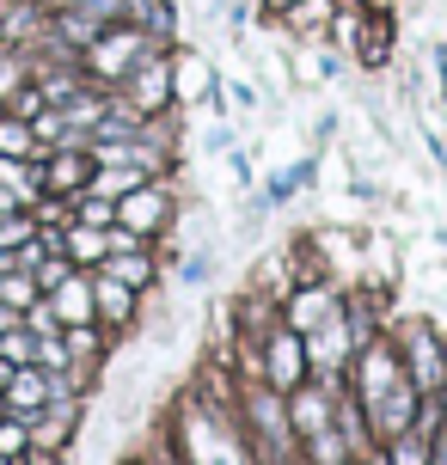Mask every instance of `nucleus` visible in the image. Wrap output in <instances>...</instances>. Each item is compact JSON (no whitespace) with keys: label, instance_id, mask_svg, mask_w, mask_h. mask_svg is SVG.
I'll use <instances>...</instances> for the list:
<instances>
[{"label":"nucleus","instance_id":"1","mask_svg":"<svg viewBox=\"0 0 447 465\" xmlns=\"http://www.w3.org/2000/svg\"><path fill=\"white\" fill-rule=\"evenodd\" d=\"M123 221H129V227H154V221H160V196H129V203H123Z\"/></svg>","mask_w":447,"mask_h":465},{"label":"nucleus","instance_id":"2","mask_svg":"<svg viewBox=\"0 0 447 465\" xmlns=\"http://www.w3.org/2000/svg\"><path fill=\"white\" fill-rule=\"evenodd\" d=\"M404 417H411V398L404 392H392V398H380V429H404Z\"/></svg>","mask_w":447,"mask_h":465},{"label":"nucleus","instance_id":"3","mask_svg":"<svg viewBox=\"0 0 447 465\" xmlns=\"http://www.w3.org/2000/svg\"><path fill=\"white\" fill-rule=\"evenodd\" d=\"M276 380H283V386H288V380H301V343H288V337L276 343Z\"/></svg>","mask_w":447,"mask_h":465},{"label":"nucleus","instance_id":"4","mask_svg":"<svg viewBox=\"0 0 447 465\" xmlns=\"http://www.w3.org/2000/svg\"><path fill=\"white\" fill-rule=\"evenodd\" d=\"M442 465H447V441H442Z\"/></svg>","mask_w":447,"mask_h":465}]
</instances>
